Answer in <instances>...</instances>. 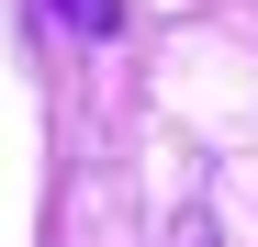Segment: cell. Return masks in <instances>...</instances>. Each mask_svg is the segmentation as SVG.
<instances>
[{"label": "cell", "mask_w": 258, "mask_h": 247, "mask_svg": "<svg viewBox=\"0 0 258 247\" xmlns=\"http://www.w3.org/2000/svg\"><path fill=\"white\" fill-rule=\"evenodd\" d=\"M56 23H68V34H90V45H101V34H123V0H56Z\"/></svg>", "instance_id": "obj_1"}, {"label": "cell", "mask_w": 258, "mask_h": 247, "mask_svg": "<svg viewBox=\"0 0 258 247\" xmlns=\"http://www.w3.org/2000/svg\"><path fill=\"white\" fill-rule=\"evenodd\" d=\"M168 247H213V225H180V236H168Z\"/></svg>", "instance_id": "obj_2"}]
</instances>
